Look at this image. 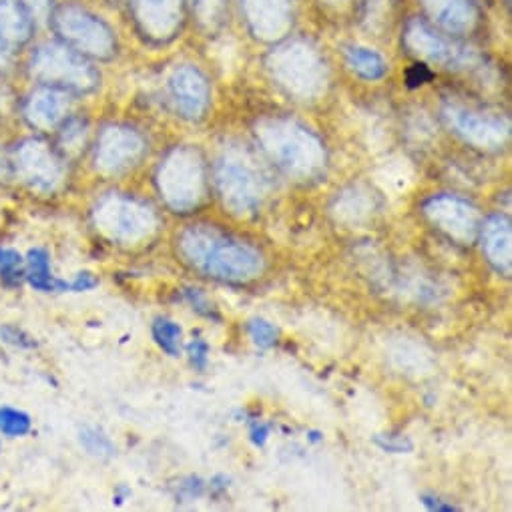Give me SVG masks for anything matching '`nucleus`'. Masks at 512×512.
<instances>
[{
	"mask_svg": "<svg viewBox=\"0 0 512 512\" xmlns=\"http://www.w3.org/2000/svg\"><path fill=\"white\" fill-rule=\"evenodd\" d=\"M45 33L99 67L119 61L127 35L117 9L105 0H59Z\"/></svg>",
	"mask_w": 512,
	"mask_h": 512,
	"instance_id": "nucleus-1",
	"label": "nucleus"
},
{
	"mask_svg": "<svg viewBox=\"0 0 512 512\" xmlns=\"http://www.w3.org/2000/svg\"><path fill=\"white\" fill-rule=\"evenodd\" d=\"M27 83H41L67 91L77 101L99 93L103 71L65 43L43 33L27 47L19 61V73Z\"/></svg>",
	"mask_w": 512,
	"mask_h": 512,
	"instance_id": "nucleus-2",
	"label": "nucleus"
},
{
	"mask_svg": "<svg viewBox=\"0 0 512 512\" xmlns=\"http://www.w3.org/2000/svg\"><path fill=\"white\" fill-rule=\"evenodd\" d=\"M181 249L195 268L217 280L243 282L262 272V255L253 247L201 225L181 235Z\"/></svg>",
	"mask_w": 512,
	"mask_h": 512,
	"instance_id": "nucleus-3",
	"label": "nucleus"
},
{
	"mask_svg": "<svg viewBox=\"0 0 512 512\" xmlns=\"http://www.w3.org/2000/svg\"><path fill=\"white\" fill-rule=\"evenodd\" d=\"M115 9L125 33L149 49L175 43L189 23L187 0H117Z\"/></svg>",
	"mask_w": 512,
	"mask_h": 512,
	"instance_id": "nucleus-4",
	"label": "nucleus"
},
{
	"mask_svg": "<svg viewBox=\"0 0 512 512\" xmlns=\"http://www.w3.org/2000/svg\"><path fill=\"white\" fill-rule=\"evenodd\" d=\"M402 47L414 57V61L442 69H466L476 61L474 49L468 41L456 39L434 25L422 15L412 13L402 17Z\"/></svg>",
	"mask_w": 512,
	"mask_h": 512,
	"instance_id": "nucleus-5",
	"label": "nucleus"
},
{
	"mask_svg": "<svg viewBox=\"0 0 512 512\" xmlns=\"http://www.w3.org/2000/svg\"><path fill=\"white\" fill-rule=\"evenodd\" d=\"M11 177L39 193L53 191L65 177V157L45 135L17 137L7 147Z\"/></svg>",
	"mask_w": 512,
	"mask_h": 512,
	"instance_id": "nucleus-6",
	"label": "nucleus"
},
{
	"mask_svg": "<svg viewBox=\"0 0 512 512\" xmlns=\"http://www.w3.org/2000/svg\"><path fill=\"white\" fill-rule=\"evenodd\" d=\"M233 15L249 39L278 45L296 33L302 0H233Z\"/></svg>",
	"mask_w": 512,
	"mask_h": 512,
	"instance_id": "nucleus-7",
	"label": "nucleus"
},
{
	"mask_svg": "<svg viewBox=\"0 0 512 512\" xmlns=\"http://www.w3.org/2000/svg\"><path fill=\"white\" fill-rule=\"evenodd\" d=\"M75 105L77 99L67 91L25 81V89L15 95L13 111L31 133L47 137L53 135Z\"/></svg>",
	"mask_w": 512,
	"mask_h": 512,
	"instance_id": "nucleus-8",
	"label": "nucleus"
},
{
	"mask_svg": "<svg viewBox=\"0 0 512 512\" xmlns=\"http://www.w3.org/2000/svg\"><path fill=\"white\" fill-rule=\"evenodd\" d=\"M145 151V135L129 123H107L95 135V165L107 173H121L133 167Z\"/></svg>",
	"mask_w": 512,
	"mask_h": 512,
	"instance_id": "nucleus-9",
	"label": "nucleus"
},
{
	"mask_svg": "<svg viewBox=\"0 0 512 512\" xmlns=\"http://www.w3.org/2000/svg\"><path fill=\"white\" fill-rule=\"evenodd\" d=\"M416 7L430 25L464 41L472 39L486 21L480 0H416Z\"/></svg>",
	"mask_w": 512,
	"mask_h": 512,
	"instance_id": "nucleus-10",
	"label": "nucleus"
},
{
	"mask_svg": "<svg viewBox=\"0 0 512 512\" xmlns=\"http://www.w3.org/2000/svg\"><path fill=\"white\" fill-rule=\"evenodd\" d=\"M165 101L177 117L199 121L209 109L211 85L195 65H177L167 77Z\"/></svg>",
	"mask_w": 512,
	"mask_h": 512,
	"instance_id": "nucleus-11",
	"label": "nucleus"
},
{
	"mask_svg": "<svg viewBox=\"0 0 512 512\" xmlns=\"http://www.w3.org/2000/svg\"><path fill=\"white\" fill-rule=\"evenodd\" d=\"M43 33L21 0H0V41L23 55Z\"/></svg>",
	"mask_w": 512,
	"mask_h": 512,
	"instance_id": "nucleus-12",
	"label": "nucleus"
},
{
	"mask_svg": "<svg viewBox=\"0 0 512 512\" xmlns=\"http://www.w3.org/2000/svg\"><path fill=\"white\" fill-rule=\"evenodd\" d=\"M444 117L450 121V125L464 135L466 139H476V137H500L502 133L506 135L508 131V121L502 123L500 117L494 113H484L478 109H466L458 105H450L444 109Z\"/></svg>",
	"mask_w": 512,
	"mask_h": 512,
	"instance_id": "nucleus-13",
	"label": "nucleus"
},
{
	"mask_svg": "<svg viewBox=\"0 0 512 512\" xmlns=\"http://www.w3.org/2000/svg\"><path fill=\"white\" fill-rule=\"evenodd\" d=\"M342 59L346 69L356 75L362 81L368 83H378L384 81L390 73V65L386 61V57L376 51L370 45L358 43V41H350L342 45Z\"/></svg>",
	"mask_w": 512,
	"mask_h": 512,
	"instance_id": "nucleus-14",
	"label": "nucleus"
},
{
	"mask_svg": "<svg viewBox=\"0 0 512 512\" xmlns=\"http://www.w3.org/2000/svg\"><path fill=\"white\" fill-rule=\"evenodd\" d=\"M141 207H135L133 201L127 199H115L113 203L105 205L99 213L103 229L111 233L113 237H125L131 239L133 235L143 231V219H141Z\"/></svg>",
	"mask_w": 512,
	"mask_h": 512,
	"instance_id": "nucleus-15",
	"label": "nucleus"
},
{
	"mask_svg": "<svg viewBox=\"0 0 512 512\" xmlns=\"http://www.w3.org/2000/svg\"><path fill=\"white\" fill-rule=\"evenodd\" d=\"M91 139V121L77 109H73L63 123L53 131L55 149L67 159L81 153Z\"/></svg>",
	"mask_w": 512,
	"mask_h": 512,
	"instance_id": "nucleus-16",
	"label": "nucleus"
},
{
	"mask_svg": "<svg viewBox=\"0 0 512 512\" xmlns=\"http://www.w3.org/2000/svg\"><path fill=\"white\" fill-rule=\"evenodd\" d=\"M25 278L37 292H69V282L53 276L51 255L43 247H33L25 258Z\"/></svg>",
	"mask_w": 512,
	"mask_h": 512,
	"instance_id": "nucleus-17",
	"label": "nucleus"
},
{
	"mask_svg": "<svg viewBox=\"0 0 512 512\" xmlns=\"http://www.w3.org/2000/svg\"><path fill=\"white\" fill-rule=\"evenodd\" d=\"M484 251L496 270L510 272V221L502 215H494L484 223L482 229Z\"/></svg>",
	"mask_w": 512,
	"mask_h": 512,
	"instance_id": "nucleus-18",
	"label": "nucleus"
},
{
	"mask_svg": "<svg viewBox=\"0 0 512 512\" xmlns=\"http://www.w3.org/2000/svg\"><path fill=\"white\" fill-rule=\"evenodd\" d=\"M33 420L27 412L11 406L0 408V434L7 438H23L31 432Z\"/></svg>",
	"mask_w": 512,
	"mask_h": 512,
	"instance_id": "nucleus-19",
	"label": "nucleus"
},
{
	"mask_svg": "<svg viewBox=\"0 0 512 512\" xmlns=\"http://www.w3.org/2000/svg\"><path fill=\"white\" fill-rule=\"evenodd\" d=\"M25 278V258L17 249L0 247V280L7 286H19Z\"/></svg>",
	"mask_w": 512,
	"mask_h": 512,
	"instance_id": "nucleus-20",
	"label": "nucleus"
},
{
	"mask_svg": "<svg viewBox=\"0 0 512 512\" xmlns=\"http://www.w3.org/2000/svg\"><path fill=\"white\" fill-rule=\"evenodd\" d=\"M153 338L159 344V348L163 352H167L169 356H179L181 352V328L165 318H159L153 324Z\"/></svg>",
	"mask_w": 512,
	"mask_h": 512,
	"instance_id": "nucleus-21",
	"label": "nucleus"
},
{
	"mask_svg": "<svg viewBox=\"0 0 512 512\" xmlns=\"http://www.w3.org/2000/svg\"><path fill=\"white\" fill-rule=\"evenodd\" d=\"M81 444L85 450L97 458H109L115 454L111 440L97 428H83L81 430Z\"/></svg>",
	"mask_w": 512,
	"mask_h": 512,
	"instance_id": "nucleus-22",
	"label": "nucleus"
},
{
	"mask_svg": "<svg viewBox=\"0 0 512 512\" xmlns=\"http://www.w3.org/2000/svg\"><path fill=\"white\" fill-rule=\"evenodd\" d=\"M249 336L260 348H272L278 340V330L266 320L249 322Z\"/></svg>",
	"mask_w": 512,
	"mask_h": 512,
	"instance_id": "nucleus-23",
	"label": "nucleus"
},
{
	"mask_svg": "<svg viewBox=\"0 0 512 512\" xmlns=\"http://www.w3.org/2000/svg\"><path fill=\"white\" fill-rule=\"evenodd\" d=\"M19 61H21V53L15 51L13 47H9L7 43L0 41V77L11 79L13 75H17L19 73Z\"/></svg>",
	"mask_w": 512,
	"mask_h": 512,
	"instance_id": "nucleus-24",
	"label": "nucleus"
},
{
	"mask_svg": "<svg viewBox=\"0 0 512 512\" xmlns=\"http://www.w3.org/2000/svg\"><path fill=\"white\" fill-rule=\"evenodd\" d=\"M404 79H406V85H408L410 89H416V87H422V85L430 83V81L434 79V71H432L430 65L420 63V61H414V63L408 67Z\"/></svg>",
	"mask_w": 512,
	"mask_h": 512,
	"instance_id": "nucleus-25",
	"label": "nucleus"
},
{
	"mask_svg": "<svg viewBox=\"0 0 512 512\" xmlns=\"http://www.w3.org/2000/svg\"><path fill=\"white\" fill-rule=\"evenodd\" d=\"M25 5V9L31 13V17L41 25V29L45 31V23L51 15V11L57 7L59 0H21Z\"/></svg>",
	"mask_w": 512,
	"mask_h": 512,
	"instance_id": "nucleus-26",
	"label": "nucleus"
},
{
	"mask_svg": "<svg viewBox=\"0 0 512 512\" xmlns=\"http://www.w3.org/2000/svg\"><path fill=\"white\" fill-rule=\"evenodd\" d=\"M0 338H3V342L11 344V346H15V348H33V346H37V344L33 342V338L27 336V334H25L23 330H19L17 326H5V328H0Z\"/></svg>",
	"mask_w": 512,
	"mask_h": 512,
	"instance_id": "nucleus-27",
	"label": "nucleus"
},
{
	"mask_svg": "<svg viewBox=\"0 0 512 512\" xmlns=\"http://www.w3.org/2000/svg\"><path fill=\"white\" fill-rule=\"evenodd\" d=\"M187 352H189L191 364H193L197 370H205V368H207V356H209V346H207V342H203V340H193V342L187 346Z\"/></svg>",
	"mask_w": 512,
	"mask_h": 512,
	"instance_id": "nucleus-28",
	"label": "nucleus"
},
{
	"mask_svg": "<svg viewBox=\"0 0 512 512\" xmlns=\"http://www.w3.org/2000/svg\"><path fill=\"white\" fill-rule=\"evenodd\" d=\"M376 444L386 450V452H410L412 450V442L406 438H394V436H376Z\"/></svg>",
	"mask_w": 512,
	"mask_h": 512,
	"instance_id": "nucleus-29",
	"label": "nucleus"
},
{
	"mask_svg": "<svg viewBox=\"0 0 512 512\" xmlns=\"http://www.w3.org/2000/svg\"><path fill=\"white\" fill-rule=\"evenodd\" d=\"M185 298L189 300V304L193 306V310H195V312H199L201 316H207V318H211V316H213L211 304L205 300V296H203L199 290L189 288V290L185 292Z\"/></svg>",
	"mask_w": 512,
	"mask_h": 512,
	"instance_id": "nucleus-30",
	"label": "nucleus"
},
{
	"mask_svg": "<svg viewBox=\"0 0 512 512\" xmlns=\"http://www.w3.org/2000/svg\"><path fill=\"white\" fill-rule=\"evenodd\" d=\"M99 286V280L91 272H81L77 278L69 284V292H89Z\"/></svg>",
	"mask_w": 512,
	"mask_h": 512,
	"instance_id": "nucleus-31",
	"label": "nucleus"
},
{
	"mask_svg": "<svg viewBox=\"0 0 512 512\" xmlns=\"http://www.w3.org/2000/svg\"><path fill=\"white\" fill-rule=\"evenodd\" d=\"M7 81H9V79H3V77H0V123L5 121L7 111H9V105H13V103H15V95H11V93H9V89H7Z\"/></svg>",
	"mask_w": 512,
	"mask_h": 512,
	"instance_id": "nucleus-32",
	"label": "nucleus"
},
{
	"mask_svg": "<svg viewBox=\"0 0 512 512\" xmlns=\"http://www.w3.org/2000/svg\"><path fill=\"white\" fill-rule=\"evenodd\" d=\"M314 5H318L320 9H326V11H350L354 0H314Z\"/></svg>",
	"mask_w": 512,
	"mask_h": 512,
	"instance_id": "nucleus-33",
	"label": "nucleus"
},
{
	"mask_svg": "<svg viewBox=\"0 0 512 512\" xmlns=\"http://www.w3.org/2000/svg\"><path fill=\"white\" fill-rule=\"evenodd\" d=\"M268 434H270V426L268 424H262V422H255L251 426V440L255 446H264L266 440H268Z\"/></svg>",
	"mask_w": 512,
	"mask_h": 512,
	"instance_id": "nucleus-34",
	"label": "nucleus"
},
{
	"mask_svg": "<svg viewBox=\"0 0 512 512\" xmlns=\"http://www.w3.org/2000/svg\"><path fill=\"white\" fill-rule=\"evenodd\" d=\"M422 502H424L430 510H456V506L444 504L442 500H438V498H434V496H422Z\"/></svg>",
	"mask_w": 512,
	"mask_h": 512,
	"instance_id": "nucleus-35",
	"label": "nucleus"
},
{
	"mask_svg": "<svg viewBox=\"0 0 512 512\" xmlns=\"http://www.w3.org/2000/svg\"><path fill=\"white\" fill-rule=\"evenodd\" d=\"M11 177V171H9V161H7V149L3 147V143H0V181H5Z\"/></svg>",
	"mask_w": 512,
	"mask_h": 512,
	"instance_id": "nucleus-36",
	"label": "nucleus"
},
{
	"mask_svg": "<svg viewBox=\"0 0 512 512\" xmlns=\"http://www.w3.org/2000/svg\"><path fill=\"white\" fill-rule=\"evenodd\" d=\"M312 440H320V434H318V432H312Z\"/></svg>",
	"mask_w": 512,
	"mask_h": 512,
	"instance_id": "nucleus-37",
	"label": "nucleus"
},
{
	"mask_svg": "<svg viewBox=\"0 0 512 512\" xmlns=\"http://www.w3.org/2000/svg\"><path fill=\"white\" fill-rule=\"evenodd\" d=\"M105 3H109V5H113V7H115V3H117V0H105Z\"/></svg>",
	"mask_w": 512,
	"mask_h": 512,
	"instance_id": "nucleus-38",
	"label": "nucleus"
}]
</instances>
